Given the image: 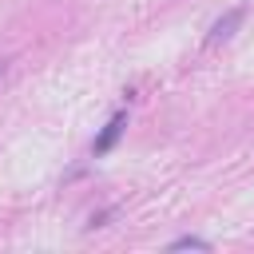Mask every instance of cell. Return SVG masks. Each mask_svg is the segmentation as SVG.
Returning a JSON list of instances; mask_svg holds the SVG:
<instances>
[{
  "instance_id": "obj_3",
  "label": "cell",
  "mask_w": 254,
  "mask_h": 254,
  "mask_svg": "<svg viewBox=\"0 0 254 254\" xmlns=\"http://www.w3.org/2000/svg\"><path fill=\"white\" fill-rule=\"evenodd\" d=\"M171 250H210V242H206V238L187 234V238H175V242H171Z\"/></svg>"
},
{
  "instance_id": "obj_4",
  "label": "cell",
  "mask_w": 254,
  "mask_h": 254,
  "mask_svg": "<svg viewBox=\"0 0 254 254\" xmlns=\"http://www.w3.org/2000/svg\"><path fill=\"white\" fill-rule=\"evenodd\" d=\"M0 71H4V64H0Z\"/></svg>"
},
{
  "instance_id": "obj_1",
  "label": "cell",
  "mask_w": 254,
  "mask_h": 254,
  "mask_svg": "<svg viewBox=\"0 0 254 254\" xmlns=\"http://www.w3.org/2000/svg\"><path fill=\"white\" fill-rule=\"evenodd\" d=\"M123 127H127V115H123V111H119V115H111V119H107V127L95 135V143H91V155H107V151L119 143Z\"/></svg>"
},
{
  "instance_id": "obj_2",
  "label": "cell",
  "mask_w": 254,
  "mask_h": 254,
  "mask_svg": "<svg viewBox=\"0 0 254 254\" xmlns=\"http://www.w3.org/2000/svg\"><path fill=\"white\" fill-rule=\"evenodd\" d=\"M238 20H242V8H230L214 28H210V44H218V40H230L234 36V28H238Z\"/></svg>"
}]
</instances>
